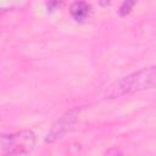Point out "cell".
<instances>
[{
    "label": "cell",
    "mask_w": 156,
    "mask_h": 156,
    "mask_svg": "<svg viewBox=\"0 0 156 156\" xmlns=\"http://www.w3.org/2000/svg\"><path fill=\"white\" fill-rule=\"evenodd\" d=\"M156 82V69L154 66L149 68H143L138 72H134L127 77L121 78L119 80L115 82L106 91V96L110 99L119 98L126 94L152 89Z\"/></svg>",
    "instance_id": "6da1fadb"
},
{
    "label": "cell",
    "mask_w": 156,
    "mask_h": 156,
    "mask_svg": "<svg viewBox=\"0 0 156 156\" xmlns=\"http://www.w3.org/2000/svg\"><path fill=\"white\" fill-rule=\"evenodd\" d=\"M35 145V135L32 130H22L12 134H0V156H15L29 152Z\"/></svg>",
    "instance_id": "7a4b0ae2"
},
{
    "label": "cell",
    "mask_w": 156,
    "mask_h": 156,
    "mask_svg": "<svg viewBox=\"0 0 156 156\" xmlns=\"http://www.w3.org/2000/svg\"><path fill=\"white\" fill-rule=\"evenodd\" d=\"M78 115H79V110L74 108V110H69L67 111L51 128V130L49 132L48 136H46V141H55L60 138H62L66 133H68L74 123L77 122V118H78Z\"/></svg>",
    "instance_id": "3957f363"
},
{
    "label": "cell",
    "mask_w": 156,
    "mask_h": 156,
    "mask_svg": "<svg viewBox=\"0 0 156 156\" xmlns=\"http://www.w3.org/2000/svg\"><path fill=\"white\" fill-rule=\"evenodd\" d=\"M69 13L77 22H84L91 13V6L85 1H74L69 7Z\"/></svg>",
    "instance_id": "277c9868"
},
{
    "label": "cell",
    "mask_w": 156,
    "mask_h": 156,
    "mask_svg": "<svg viewBox=\"0 0 156 156\" xmlns=\"http://www.w3.org/2000/svg\"><path fill=\"white\" fill-rule=\"evenodd\" d=\"M134 5H135V1H124V2L121 5L119 10H118L119 16H126L127 13H129L130 10H132V7H133Z\"/></svg>",
    "instance_id": "5b68a950"
}]
</instances>
